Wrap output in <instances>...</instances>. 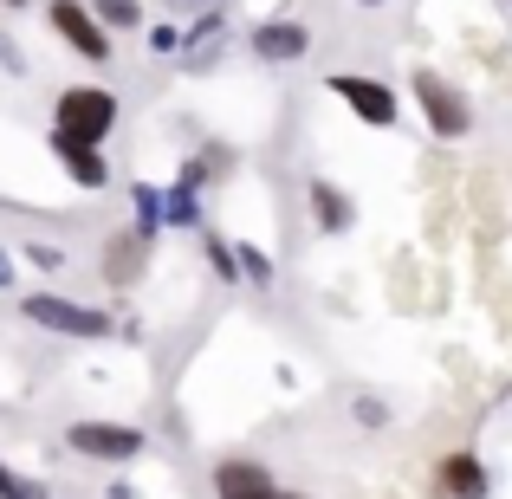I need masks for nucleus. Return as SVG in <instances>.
<instances>
[{
  "label": "nucleus",
  "mask_w": 512,
  "mask_h": 499,
  "mask_svg": "<svg viewBox=\"0 0 512 499\" xmlns=\"http://www.w3.org/2000/svg\"><path fill=\"white\" fill-rule=\"evenodd\" d=\"M214 499H286V487L273 480L266 461L227 454V461H214Z\"/></svg>",
  "instance_id": "7"
},
{
  "label": "nucleus",
  "mask_w": 512,
  "mask_h": 499,
  "mask_svg": "<svg viewBox=\"0 0 512 499\" xmlns=\"http://www.w3.org/2000/svg\"><path fill=\"white\" fill-rule=\"evenodd\" d=\"M130 208H137V227H130V234H137L143 247H156V234H163V188L137 182V188H130Z\"/></svg>",
  "instance_id": "13"
},
{
  "label": "nucleus",
  "mask_w": 512,
  "mask_h": 499,
  "mask_svg": "<svg viewBox=\"0 0 512 499\" xmlns=\"http://www.w3.org/2000/svg\"><path fill=\"white\" fill-rule=\"evenodd\" d=\"M65 448H72L78 461L124 467V461H137V454L150 448V435H143L137 422H72L65 428Z\"/></svg>",
  "instance_id": "4"
},
{
  "label": "nucleus",
  "mask_w": 512,
  "mask_h": 499,
  "mask_svg": "<svg viewBox=\"0 0 512 499\" xmlns=\"http://www.w3.org/2000/svg\"><path fill=\"white\" fill-rule=\"evenodd\" d=\"M46 26L59 33V46H72L85 65H104V59H111V39L117 33L98 20V13H91V0H52V7H46Z\"/></svg>",
  "instance_id": "6"
},
{
  "label": "nucleus",
  "mask_w": 512,
  "mask_h": 499,
  "mask_svg": "<svg viewBox=\"0 0 512 499\" xmlns=\"http://www.w3.org/2000/svg\"><path fill=\"white\" fill-rule=\"evenodd\" d=\"M143 253L150 247H143L137 234H111L104 240V279H111V286H137L143 279Z\"/></svg>",
  "instance_id": "12"
},
{
  "label": "nucleus",
  "mask_w": 512,
  "mask_h": 499,
  "mask_svg": "<svg viewBox=\"0 0 512 499\" xmlns=\"http://www.w3.org/2000/svg\"><path fill=\"white\" fill-rule=\"evenodd\" d=\"M435 493L441 499H487V467H480V454H441L435 467Z\"/></svg>",
  "instance_id": "10"
},
{
  "label": "nucleus",
  "mask_w": 512,
  "mask_h": 499,
  "mask_svg": "<svg viewBox=\"0 0 512 499\" xmlns=\"http://www.w3.org/2000/svg\"><path fill=\"white\" fill-rule=\"evenodd\" d=\"M143 46H150V59H169V52H182L188 46V26H143Z\"/></svg>",
  "instance_id": "19"
},
{
  "label": "nucleus",
  "mask_w": 512,
  "mask_h": 499,
  "mask_svg": "<svg viewBox=\"0 0 512 499\" xmlns=\"http://www.w3.org/2000/svg\"><path fill=\"white\" fill-rule=\"evenodd\" d=\"M91 13H98L111 33H143V0H91Z\"/></svg>",
  "instance_id": "16"
},
{
  "label": "nucleus",
  "mask_w": 512,
  "mask_h": 499,
  "mask_svg": "<svg viewBox=\"0 0 512 499\" xmlns=\"http://www.w3.org/2000/svg\"><path fill=\"white\" fill-rule=\"evenodd\" d=\"M0 65H7L13 78H26V52L13 46V33H0Z\"/></svg>",
  "instance_id": "22"
},
{
  "label": "nucleus",
  "mask_w": 512,
  "mask_h": 499,
  "mask_svg": "<svg viewBox=\"0 0 512 499\" xmlns=\"http://www.w3.org/2000/svg\"><path fill=\"white\" fill-rule=\"evenodd\" d=\"M163 227H201V188H188V182L163 188Z\"/></svg>",
  "instance_id": "14"
},
{
  "label": "nucleus",
  "mask_w": 512,
  "mask_h": 499,
  "mask_svg": "<svg viewBox=\"0 0 512 499\" xmlns=\"http://www.w3.org/2000/svg\"><path fill=\"white\" fill-rule=\"evenodd\" d=\"M13 286H20V260L0 247V292H13Z\"/></svg>",
  "instance_id": "23"
},
{
  "label": "nucleus",
  "mask_w": 512,
  "mask_h": 499,
  "mask_svg": "<svg viewBox=\"0 0 512 499\" xmlns=\"http://www.w3.org/2000/svg\"><path fill=\"white\" fill-rule=\"evenodd\" d=\"M0 499H52L46 480H33V474H20V467H7L0 461Z\"/></svg>",
  "instance_id": "17"
},
{
  "label": "nucleus",
  "mask_w": 512,
  "mask_h": 499,
  "mask_svg": "<svg viewBox=\"0 0 512 499\" xmlns=\"http://www.w3.org/2000/svg\"><path fill=\"white\" fill-rule=\"evenodd\" d=\"M286 499H305V493H292V487H286Z\"/></svg>",
  "instance_id": "26"
},
{
  "label": "nucleus",
  "mask_w": 512,
  "mask_h": 499,
  "mask_svg": "<svg viewBox=\"0 0 512 499\" xmlns=\"http://www.w3.org/2000/svg\"><path fill=\"white\" fill-rule=\"evenodd\" d=\"M325 91L338 104H350V117L370 124V130H396V117H402L396 91H389L383 78H370V72H325Z\"/></svg>",
  "instance_id": "5"
},
{
  "label": "nucleus",
  "mask_w": 512,
  "mask_h": 499,
  "mask_svg": "<svg viewBox=\"0 0 512 499\" xmlns=\"http://www.w3.org/2000/svg\"><path fill=\"white\" fill-rule=\"evenodd\" d=\"M234 253H240V286H260V292H266V286L279 279V266L266 260L260 247H234Z\"/></svg>",
  "instance_id": "18"
},
{
  "label": "nucleus",
  "mask_w": 512,
  "mask_h": 499,
  "mask_svg": "<svg viewBox=\"0 0 512 499\" xmlns=\"http://www.w3.org/2000/svg\"><path fill=\"white\" fill-rule=\"evenodd\" d=\"M52 156L65 163V175H72L85 195H98V188H111V163H104V150H78V143H52Z\"/></svg>",
  "instance_id": "11"
},
{
  "label": "nucleus",
  "mask_w": 512,
  "mask_h": 499,
  "mask_svg": "<svg viewBox=\"0 0 512 499\" xmlns=\"http://www.w3.org/2000/svg\"><path fill=\"white\" fill-rule=\"evenodd\" d=\"M117 117H124L117 91H104V85H65L59 98H52V143L104 150L111 130H117Z\"/></svg>",
  "instance_id": "1"
},
{
  "label": "nucleus",
  "mask_w": 512,
  "mask_h": 499,
  "mask_svg": "<svg viewBox=\"0 0 512 499\" xmlns=\"http://www.w3.org/2000/svg\"><path fill=\"white\" fill-rule=\"evenodd\" d=\"M357 7H383V0H357Z\"/></svg>",
  "instance_id": "25"
},
{
  "label": "nucleus",
  "mask_w": 512,
  "mask_h": 499,
  "mask_svg": "<svg viewBox=\"0 0 512 499\" xmlns=\"http://www.w3.org/2000/svg\"><path fill=\"white\" fill-rule=\"evenodd\" d=\"M305 208H312L318 234H350V227H357V201H350L338 182H325V175L305 182Z\"/></svg>",
  "instance_id": "9"
},
{
  "label": "nucleus",
  "mask_w": 512,
  "mask_h": 499,
  "mask_svg": "<svg viewBox=\"0 0 512 499\" xmlns=\"http://www.w3.org/2000/svg\"><path fill=\"white\" fill-rule=\"evenodd\" d=\"M201 253H208V266H214V279H221V286H240V253L227 247L214 227H201Z\"/></svg>",
  "instance_id": "15"
},
{
  "label": "nucleus",
  "mask_w": 512,
  "mask_h": 499,
  "mask_svg": "<svg viewBox=\"0 0 512 499\" xmlns=\"http://www.w3.org/2000/svg\"><path fill=\"white\" fill-rule=\"evenodd\" d=\"M7 7H26V0H7Z\"/></svg>",
  "instance_id": "27"
},
{
  "label": "nucleus",
  "mask_w": 512,
  "mask_h": 499,
  "mask_svg": "<svg viewBox=\"0 0 512 499\" xmlns=\"http://www.w3.org/2000/svg\"><path fill=\"white\" fill-rule=\"evenodd\" d=\"M409 91H415V104H422L428 130H435L441 143H454V137H467V130H474V98H467L454 78H441V72H415V78H409Z\"/></svg>",
  "instance_id": "3"
},
{
  "label": "nucleus",
  "mask_w": 512,
  "mask_h": 499,
  "mask_svg": "<svg viewBox=\"0 0 512 499\" xmlns=\"http://www.w3.org/2000/svg\"><path fill=\"white\" fill-rule=\"evenodd\" d=\"M247 52L260 65H299L305 52H312V26H299V20H260L247 33Z\"/></svg>",
  "instance_id": "8"
},
{
  "label": "nucleus",
  "mask_w": 512,
  "mask_h": 499,
  "mask_svg": "<svg viewBox=\"0 0 512 499\" xmlns=\"http://www.w3.org/2000/svg\"><path fill=\"white\" fill-rule=\"evenodd\" d=\"M350 415H357L363 428H383V422H389V409H383L376 396H357V402H350Z\"/></svg>",
  "instance_id": "20"
},
{
  "label": "nucleus",
  "mask_w": 512,
  "mask_h": 499,
  "mask_svg": "<svg viewBox=\"0 0 512 499\" xmlns=\"http://www.w3.org/2000/svg\"><path fill=\"white\" fill-rule=\"evenodd\" d=\"M26 260H33L39 273H59V266H65V253H59V247H46V240H33V247H26Z\"/></svg>",
  "instance_id": "21"
},
{
  "label": "nucleus",
  "mask_w": 512,
  "mask_h": 499,
  "mask_svg": "<svg viewBox=\"0 0 512 499\" xmlns=\"http://www.w3.org/2000/svg\"><path fill=\"white\" fill-rule=\"evenodd\" d=\"M104 499H137V487H130V480H111V493Z\"/></svg>",
  "instance_id": "24"
},
{
  "label": "nucleus",
  "mask_w": 512,
  "mask_h": 499,
  "mask_svg": "<svg viewBox=\"0 0 512 499\" xmlns=\"http://www.w3.org/2000/svg\"><path fill=\"white\" fill-rule=\"evenodd\" d=\"M20 312H26V325H39L52 337H78V344L111 337V312H104V305H78V299H65V292H26Z\"/></svg>",
  "instance_id": "2"
}]
</instances>
